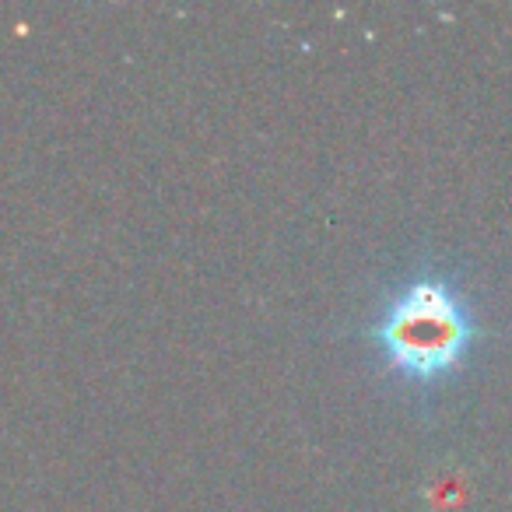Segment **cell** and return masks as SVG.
Returning <instances> with one entry per match:
<instances>
[{"label": "cell", "mask_w": 512, "mask_h": 512, "mask_svg": "<svg viewBox=\"0 0 512 512\" xmlns=\"http://www.w3.org/2000/svg\"><path fill=\"white\" fill-rule=\"evenodd\" d=\"M477 323L463 292L442 274L404 281L383 306L372 341L383 362L407 383H439L467 362Z\"/></svg>", "instance_id": "1"}]
</instances>
